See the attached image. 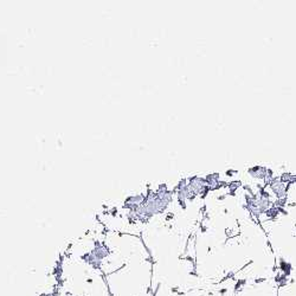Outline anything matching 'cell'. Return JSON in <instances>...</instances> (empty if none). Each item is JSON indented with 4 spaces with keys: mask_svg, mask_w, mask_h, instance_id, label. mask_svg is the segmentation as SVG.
Returning <instances> with one entry per match:
<instances>
[{
    "mask_svg": "<svg viewBox=\"0 0 296 296\" xmlns=\"http://www.w3.org/2000/svg\"><path fill=\"white\" fill-rule=\"evenodd\" d=\"M267 172H268V168L262 167V166H255V167H251L248 170V173L255 179H264L267 175Z\"/></svg>",
    "mask_w": 296,
    "mask_h": 296,
    "instance_id": "1",
    "label": "cell"
},
{
    "mask_svg": "<svg viewBox=\"0 0 296 296\" xmlns=\"http://www.w3.org/2000/svg\"><path fill=\"white\" fill-rule=\"evenodd\" d=\"M238 172L237 170H226V175H229V177H233L234 174H237Z\"/></svg>",
    "mask_w": 296,
    "mask_h": 296,
    "instance_id": "2",
    "label": "cell"
}]
</instances>
